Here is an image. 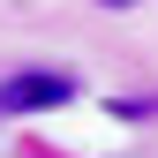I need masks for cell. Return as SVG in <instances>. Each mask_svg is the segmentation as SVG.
<instances>
[{
  "instance_id": "7a4b0ae2",
  "label": "cell",
  "mask_w": 158,
  "mask_h": 158,
  "mask_svg": "<svg viewBox=\"0 0 158 158\" xmlns=\"http://www.w3.org/2000/svg\"><path fill=\"white\" fill-rule=\"evenodd\" d=\"M98 8H135V0H98Z\"/></svg>"
},
{
  "instance_id": "6da1fadb",
  "label": "cell",
  "mask_w": 158,
  "mask_h": 158,
  "mask_svg": "<svg viewBox=\"0 0 158 158\" xmlns=\"http://www.w3.org/2000/svg\"><path fill=\"white\" fill-rule=\"evenodd\" d=\"M68 98H75V75L30 68V75H8V83H0V113H53V106H68Z\"/></svg>"
}]
</instances>
